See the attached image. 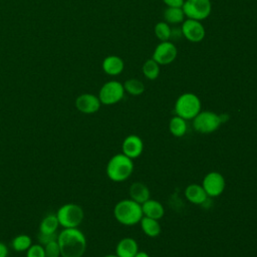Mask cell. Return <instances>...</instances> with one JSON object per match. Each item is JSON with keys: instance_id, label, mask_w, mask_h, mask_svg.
I'll return each mask as SVG.
<instances>
[{"instance_id": "cell-1", "label": "cell", "mask_w": 257, "mask_h": 257, "mask_svg": "<svg viewBox=\"0 0 257 257\" xmlns=\"http://www.w3.org/2000/svg\"><path fill=\"white\" fill-rule=\"evenodd\" d=\"M61 257H82L86 250V238L78 228H63L57 235Z\"/></svg>"}, {"instance_id": "cell-2", "label": "cell", "mask_w": 257, "mask_h": 257, "mask_svg": "<svg viewBox=\"0 0 257 257\" xmlns=\"http://www.w3.org/2000/svg\"><path fill=\"white\" fill-rule=\"evenodd\" d=\"M113 216L119 224L133 226L140 223L144 214L141 204L132 199H124L115 204L113 208Z\"/></svg>"}, {"instance_id": "cell-3", "label": "cell", "mask_w": 257, "mask_h": 257, "mask_svg": "<svg viewBox=\"0 0 257 257\" xmlns=\"http://www.w3.org/2000/svg\"><path fill=\"white\" fill-rule=\"evenodd\" d=\"M106 175L112 182L120 183L127 180L134 172V161L125 155L116 154L107 162Z\"/></svg>"}, {"instance_id": "cell-4", "label": "cell", "mask_w": 257, "mask_h": 257, "mask_svg": "<svg viewBox=\"0 0 257 257\" xmlns=\"http://www.w3.org/2000/svg\"><path fill=\"white\" fill-rule=\"evenodd\" d=\"M202 108V103L199 96L193 92L182 93L175 102V113L176 115L190 120L193 119Z\"/></svg>"}, {"instance_id": "cell-5", "label": "cell", "mask_w": 257, "mask_h": 257, "mask_svg": "<svg viewBox=\"0 0 257 257\" xmlns=\"http://www.w3.org/2000/svg\"><path fill=\"white\" fill-rule=\"evenodd\" d=\"M59 226L62 228H78L84 218L82 208L74 203H67L59 207L55 213Z\"/></svg>"}, {"instance_id": "cell-6", "label": "cell", "mask_w": 257, "mask_h": 257, "mask_svg": "<svg viewBox=\"0 0 257 257\" xmlns=\"http://www.w3.org/2000/svg\"><path fill=\"white\" fill-rule=\"evenodd\" d=\"M221 123L220 115L211 110H201L193 118V126L195 131L204 135L216 132Z\"/></svg>"}, {"instance_id": "cell-7", "label": "cell", "mask_w": 257, "mask_h": 257, "mask_svg": "<svg viewBox=\"0 0 257 257\" xmlns=\"http://www.w3.org/2000/svg\"><path fill=\"white\" fill-rule=\"evenodd\" d=\"M124 92L122 83L116 80H109L100 87L97 96L101 104L112 105L123 98Z\"/></svg>"}, {"instance_id": "cell-8", "label": "cell", "mask_w": 257, "mask_h": 257, "mask_svg": "<svg viewBox=\"0 0 257 257\" xmlns=\"http://www.w3.org/2000/svg\"><path fill=\"white\" fill-rule=\"evenodd\" d=\"M185 16L189 19L202 21L211 14V0H185L182 6Z\"/></svg>"}, {"instance_id": "cell-9", "label": "cell", "mask_w": 257, "mask_h": 257, "mask_svg": "<svg viewBox=\"0 0 257 257\" xmlns=\"http://www.w3.org/2000/svg\"><path fill=\"white\" fill-rule=\"evenodd\" d=\"M202 187L208 197L215 198L220 196L226 187L225 178L219 172H209L203 179Z\"/></svg>"}, {"instance_id": "cell-10", "label": "cell", "mask_w": 257, "mask_h": 257, "mask_svg": "<svg viewBox=\"0 0 257 257\" xmlns=\"http://www.w3.org/2000/svg\"><path fill=\"white\" fill-rule=\"evenodd\" d=\"M178 55V50L176 45L168 41H161L155 48L152 58L160 65H168L172 63Z\"/></svg>"}, {"instance_id": "cell-11", "label": "cell", "mask_w": 257, "mask_h": 257, "mask_svg": "<svg viewBox=\"0 0 257 257\" xmlns=\"http://www.w3.org/2000/svg\"><path fill=\"white\" fill-rule=\"evenodd\" d=\"M181 33L188 41L198 43L205 38L206 30L201 21L187 18L182 22Z\"/></svg>"}, {"instance_id": "cell-12", "label": "cell", "mask_w": 257, "mask_h": 257, "mask_svg": "<svg viewBox=\"0 0 257 257\" xmlns=\"http://www.w3.org/2000/svg\"><path fill=\"white\" fill-rule=\"evenodd\" d=\"M101 102L98 96L92 93H82L75 99V107L78 111L85 114H91L98 111Z\"/></svg>"}, {"instance_id": "cell-13", "label": "cell", "mask_w": 257, "mask_h": 257, "mask_svg": "<svg viewBox=\"0 0 257 257\" xmlns=\"http://www.w3.org/2000/svg\"><path fill=\"white\" fill-rule=\"evenodd\" d=\"M122 154L132 160L139 158L144 151L143 140L137 135L127 136L121 144Z\"/></svg>"}, {"instance_id": "cell-14", "label": "cell", "mask_w": 257, "mask_h": 257, "mask_svg": "<svg viewBox=\"0 0 257 257\" xmlns=\"http://www.w3.org/2000/svg\"><path fill=\"white\" fill-rule=\"evenodd\" d=\"M101 66L104 73L110 76H115L123 71L124 62L119 56L108 55L103 59Z\"/></svg>"}, {"instance_id": "cell-15", "label": "cell", "mask_w": 257, "mask_h": 257, "mask_svg": "<svg viewBox=\"0 0 257 257\" xmlns=\"http://www.w3.org/2000/svg\"><path fill=\"white\" fill-rule=\"evenodd\" d=\"M138 252L139 245L137 241L131 237L122 238L115 247V254L118 257H135Z\"/></svg>"}, {"instance_id": "cell-16", "label": "cell", "mask_w": 257, "mask_h": 257, "mask_svg": "<svg viewBox=\"0 0 257 257\" xmlns=\"http://www.w3.org/2000/svg\"><path fill=\"white\" fill-rule=\"evenodd\" d=\"M141 206H142L143 214L146 217L160 220L165 215V208L163 204L157 200L149 199L146 202H144Z\"/></svg>"}, {"instance_id": "cell-17", "label": "cell", "mask_w": 257, "mask_h": 257, "mask_svg": "<svg viewBox=\"0 0 257 257\" xmlns=\"http://www.w3.org/2000/svg\"><path fill=\"white\" fill-rule=\"evenodd\" d=\"M185 197L192 204L202 205L207 201L208 195L206 194L202 185L191 184L185 189Z\"/></svg>"}, {"instance_id": "cell-18", "label": "cell", "mask_w": 257, "mask_h": 257, "mask_svg": "<svg viewBox=\"0 0 257 257\" xmlns=\"http://www.w3.org/2000/svg\"><path fill=\"white\" fill-rule=\"evenodd\" d=\"M128 194H130V199H132L133 201H135L141 205L144 202H146L147 200H149L150 195H151L149 188L141 182L133 183L130 187Z\"/></svg>"}, {"instance_id": "cell-19", "label": "cell", "mask_w": 257, "mask_h": 257, "mask_svg": "<svg viewBox=\"0 0 257 257\" xmlns=\"http://www.w3.org/2000/svg\"><path fill=\"white\" fill-rule=\"evenodd\" d=\"M140 224H141V228H142L143 232L148 237L155 238V237H158L161 233L162 228L159 223V220L143 216V218L140 221Z\"/></svg>"}, {"instance_id": "cell-20", "label": "cell", "mask_w": 257, "mask_h": 257, "mask_svg": "<svg viewBox=\"0 0 257 257\" xmlns=\"http://www.w3.org/2000/svg\"><path fill=\"white\" fill-rule=\"evenodd\" d=\"M59 227L58 220L55 214L46 215L39 224V234L43 235H54Z\"/></svg>"}, {"instance_id": "cell-21", "label": "cell", "mask_w": 257, "mask_h": 257, "mask_svg": "<svg viewBox=\"0 0 257 257\" xmlns=\"http://www.w3.org/2000/svg\"><path fill=\"white\" fill-rule=\"evenodd\" d=\"M182 7H167L164 11V19L168 24H179L185 20Z\"/></svg>"}, {"instance_id": "cell-22", "label": "cell", "mask_w": 257, "mask_h": 257, "mask_svg": "<svg viewBox=\"0 0 257 257\" xmlns=\"http://www.w3.org/2000/svg\"><path fill=\"white\" fill-rule=\"evenodd\" d=\"M187 128H188V126H187L186 119H184L178 115H175L170 119L169 131L174 137L181 138V137L185 136L187 133Z\"/></svg>"}, {"instance_id": "cell-23", "label": "cell", "mask_w": 257, "mask_h": 257, "mask_svg": "<svg viewBox=\"0 0 257 257\" xmlns=\"http://www.w3.org/2000/svg\"><path fill=\"white\" fill-rule=\"evenodd\" d=\"M32 245V239L27 234H19L15 236L11 241V247L16 252H26Z\"/></svg>"}, {"instance_id": "cell-24", "label": "cell", "mask_w": 257, "mask_h": 257, "mask_svg": "<svg viewBox=\"0 0 257 257\" xmlns=\"http://www.w3.org/2000/svg\"><path fill=\"white\" fill-rule=\"evenodd\" d=\"M143 74L147 79L155 80L160 75V64L157 63L153 58H150L145 61L142 67Z\"/></svg>"}, {"instance_id": "cell-25", "label": "cell", "mask_w": 257, "mask_h": 257, "mask_svg": "<svg viewBox=\"0 0 257 257\" xmlns=\"http://www.w3.org/2000/svg\"><path fill=\"white\" fill-rule=\"evenodd\" d=\"M124 91L131 95H141L145 91V84L138 78H128L123 83Z\"/></svg>"}, {"instance_id": "cell-26", "label": "cell", "mask_w": 257, "mask_h": 257, "mask_svg": "<svg viewBox=\"0 0 257 257\" xmlns=\"http://www.w3.org/2000/svg\"><path fill=\"white\" fill-rule=\"evenodd\" d=\"M155 35L160 41H168L172 37V28L165 21H160L155 25Z\"/></svg>"}, {"instance_id": "cell-27", "label": "cell", "mask_w": 257, "mask_h": 257, "mask_svg": "<svg viewBox=\"0 0 257 257\" xmlns=\"http://www.w3.org/2000/svg\"><path fill=\"white\" fill-rule=\"evenodd\" d=\"M44 247V252H45V257H61L60 256V248L56 240H52L45 245Z\"/></svg>"}, {"instance_id": "cell-28", "label": "cell", "mask_w": 257, "mask_h": 257, "mask_svg": "<svg viewBox=\"0 0 257 257\" xmlns=\"http://www.w3.org/2000/svg\"><path fill=\"white\" fill-rule=\"evenodd\" d=\"M26 257H45L44 247L42 244H32L26 251Z\"/></svg>"}, {"instance_id": "cell-29", "label": "cell", "mask_w": 257, "mask_h": 257, "mask_svg": "<svg viewBox=\"0 0 257 257\" xmlns=\"http://www.w3.org/2000/svg\"><path fill=\"white\" fill-rule=\"evenodd\" d=\"M57 235L58 234H54V235H43V234H39L38 233V241L40 242V244L45 245L46 243L52 241V240H56L57 239Z\"/></svg>"}, {"instance_id": "cell-30", "label": "cell", "mask_w": 257, "mask_h": 257, "mask_svg": "<svg viewBox=\"0 0 257 257\" xmlns=\"http://www.w3.org/2000/svg\"><path fill=\"white\" fill-rule=\"evenodd\" d=\"M167 7H182L185 0H162Z\"/></svg>"}, {"instance_id": "cell-31", "label": "cell", "mask_w": 257, "mask_h": 257, "mask_svg": "<svg viewBox=\"0 0 257 257\" xmlns=\"http://www.w3.org/2000/svg\"><path fill=\"white\" fill-rule=\"evenodd\" d=\"M0 257H8V247L3 242H0Z\"/></svg>"}, {"instance_id": "cell-32", "label": "cell", "mask_w": 257, "mask_h": 257, "mask_svg": "<svg viewBox=\"0 0 257 257\" xmlns=\"http://www.w3.org/2000/svg\"><path fill=\"white\" fill-rule=\"evenodd\" d=\"M135 257H150V255H149L147 252H145V251H139V252L135 255Z\"/></svg>"}, {"instance_id": "cell-33", "label": "cell", "mask_w": 257, "mask_h": 257, "mask_svg": "<svg viewBox=\"0 0 257 257\" xmlns=\"http://www.w3.org/2000/svg\"><path fill=\"white\" fill-rule=\"evenodd\" d=\"M103 257H118V256L116 254H107V255H105Z\"/></svg>"}]
</instances>
